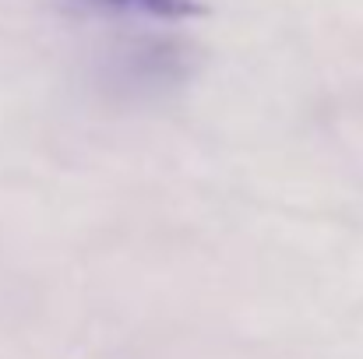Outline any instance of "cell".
Here are the masks:
<instances>
[{"instance_id":"obj_1","label":"cell","mask_w":363,"mask_h":359,"mask_svg":"<svg viewBox=\"0 0 363 359\" xmlns=\"http://www.w3.org/2000/svg\"><path fill=\"white\" fill-rule=\"evenodd\" d=\"M201 53L173 32H134L113 39L92 64V85L106 103L152 106L177 96L198 74Z\"/></svg>"},{"instance_id":"obj_2","label":"cell","mask_w":363,"mask_h":359,"mask_svg":"<svg viewBox=\"0 0 363 359\" xmlns=\"http://www.w3.org/2000/svg\"><path fill=\"white\" fill-rule=\"evenodd\" d=\"M60 11L78 18H113V21H191L208 7L205 0H57Z\"/></svg>"}]
</instances>
